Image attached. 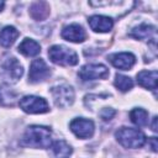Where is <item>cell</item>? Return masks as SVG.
Returning a JSON list of instances; mask_svg holds the SVG:
<instances>
[{"label":"cell","mask_w":158,"mask_h":158,"mask_svg":"<svg viewBox=\"0 0 158 158\" xmlns=\"http://www.w3.org/2000/svg\"><path fill=\"white\" fill-rule=\"evenodd\" d=\"M20 144L32 148H49L52 146V131L46 126H30L25 131Z\"/></svg>","instance_id":"cell-1"},{"label":"cell","mask_w":158,"mask_h":158,"mask_svg":"<svg viewBox=\"0 0 158 158\" xmlns=\"http://www.w3.org/2000/svg\"><path fill=\"white\" fill-rule=\"evenodd\" d=\"M115 137L125 148H139L146 143V136L138 128L121 127L116 131Z\"/></svg>","instance_id":"cell-2"},{"label":"cell","mask_w":158,"mask_h":158,"mask_svg":"<svg viewBox=\"0 0 158 158\" xmlns=\"http://www.w3.org/2000/svg\"><path fill=\"white\" fill-rule=\"evenodd\" d=\"M49 59L58 65H75L78 63V54L62 44H54L48 49Z\"/></svg>","instance_id":"cell-3"},{"label":"cell","mask_w":158,"mask_h":158,"mask_svg":"<svg viewBox=\"0 0 158 158\" xmlns=\"http://www.w3.org/2000/svg\"><path fill=\"white\" fill-rule=\"evenodd\" d=\"M19 105L27 114H44L49 110L48 102L43 98L36 95H26L21 98Z\"/></svg>","instance_id":"cell-4"},{"label":"cell","mask_w":158,"mask_h":158,"mask_svg":"<svg viewBox=\"0 0 158 158\" xmlns=\"http://www.w3.org/2000/svg\"><path fill=\"white\" fill-rule=\"evenodd\" d=\"M54 104L58 107H68L74 102V90L70 85L60 84L51 89Z\"/></svg>","instance_id":"cell-5"},{"label":"cell","mask_w":158,"mask_h":158,"mask_svg":"<svg viewBox=\"0 0 158 158\" xmlns=\"http://www.w3.org/2000/svg\"><path fill=\"white\" fill-rule=\"evenodd\" d=\"M22 74H23V68L16 58L11 57L4 62L1 68V77L7 83H11V84L17 83L19 79L22 77Z\"/></svg>","instance_id":"cell-6"},{"label":"cell","mask_w":158,"mask_h":158,"mask_svg":"<svg viewBox=\"0 0 158 158\" xmlns=\"http://www.w3.org/2000/svg\"><path fill=\"white\" fill-rule=\"evenodd\" d=\"M79 77L84 80H95V79H106L109 77V69L104 64H85L79 70Z\"/></svg>","instance_id":"cell-7"},{"label":"cell","mask_w":158,"mask_h":158,"mask_svg":"<svg viewBox=\"0 0 158 158\" xmlns=\"http://www.w3.org/2000/svg\"><path fill=\"white\" fill-rule=\"evenodd\" d=\"M70 131L79 138H90L93 135H94V130H95V125L91 120H88V118H84V117H78V118H74L70 125Z\"/></svg>","instance_id":"cell-8"},{"label":"cell","mask_w":158,"mask_h":158,"mask_svg":"<svg viewBox=\"0 0 158 158\" xmlns=\"http://www.w3.org/2000/svg\"><path fill=\"white\" fill-rule=\"evenodd\" d=\"M49 75H51V69H49V67L47 65V63L43 59L38 58V59H35L31 63V65H30V73H28L30 81H32V83H40V81L46 80Z\"/></svg>","instance_id":"cell-9"},{"label":"cell","mask_w":158,"mask_h":158,"mask_svg":"<svg viewBox=\"0 0 158 158\" xmlns=\"http://www.w3.org/2000/svg\"><path fill=\"white\" fill-rule=\"evenodd\" d=\"M109 60L115 68L121 70H128L135 65L136 57L130 52H120L109 56Z\"/></svg>","instance_id":"cell-10"},{"label":"cell","mask_w":158,"mask_h":158,"mask_svg":"<svg viewBox=\"0 0 158 158\" xmlns=\"http://www.w3.org/2000/svg\"><path fill=\"white\" fill-rule=\"evenodd\" d=\"M62 37L69 42L80 43L86 40V33L84 28L78 23H70L63 27L62 30Z\"/></svg>","instance_id":"cell-11"},{"label":"cell","mask_w":158,"mask_h":158,"mask_svg":"<svg viewBox=\"0 0 158 158\" xmlns=\"http://www.w3.org/2000/svg\"><path fill=\"white\" fill-rule=\"evenodd\" d=\"M89 26L95 32H109L114 27V21L111 17L104 16V15H93L88 20Z\"/></svg>","instance_id":"cell-12"},{"label":"cell","mask_w":158,"mask_h":158,"mask_svg":"<svg viewBox=\"0 0 158 158\" xmlns=\"http://www.w3.org/2000/svg\"><path fill=\"white\" fill-rule=\"evenodd\" d=\"M157 79H158L157 70H142L137 74V83L141 86L149 90L157 89Z\"/></svg>","instance_id":"cell-13"},{"label":"cell","mask_w":158,"mask_h":158,"mask_svg":"<svg viewBox=\"0 0 158 158\" xmlns=\"http://www.w3.org/2000/svg\"><path fill=\"white\" fill-rule=\"evenodd\" d=\"M154 35H156V27L147 23H142L132 28V31L130 32V36L136 40H151L152 37H154Z\"/></svg>","instance_id":"cell-14"},{"label":"cell","mask_w":158,"mask_h":158,"mask_svg":"<svg viewBox=\"0 0 158 158\" xmlns=\"http://www.w3.org/2000/svg\"><path fill=\"white\" fill-rule=\"evenodd\" d=\"M19 52L25 57H36L41 52V46L31 38H25L19 44Z\"/></svg>","instance_id":"cell-15"},{"label":"cell","mask_w":158,"mask_h":158,"mask_svg":"<svg viewBox=\"0 0 158 158\" xmlns=\"http://www.w3.org/2000/svg\"><path fill=\"white\" fill-rule=\"evenodd\" d=\"M17 94L9 86L1 84L0 85V105L1 106H14L17 102Z\"/></svg>","instance_id":"cell-16"},{"label":"cell","mask_w":158,"mask_h":158,"mask_svg":"<svg viewBox=\"0 0 158 158\" xmlns=\"http://www.w3.org/2000/svg\"><path fill=\"white\" fill-rule=\"evenodd\" d=\"M19 37V31L14 26H5L0 31V44L2 47H10Z\"/></svg>","instance_id":"cell-17"},{"label":"cell","mask_w":158,"mask_h":158,"mask_svg":"<svg viewBox=\"0 0 158 158\" xmlns=\"http://www.w3.org/2000/svg\"><path fill=\"white\" fill-rule=\"evenodd\" d=\"M30 15L35 19V20H44L48 15H49V6L47 2L40 1V2H35L31 9H30Z\"/></svg>","instance_id":"cell-18"},{"label":"cell","mask_w":158,"mask_h":158,"mask_svg":"<svg viewBox=\"0 0 158 158\" xmlns=\"http://www.w3.org/2000/svg\"><path fill=\"white\" fill-rule=\"evenodd\" d=\"M52 149H53L54 158H69V156L73 152L72 147L63 139L56 141L52 146Z\"/></svg>","instance_id":"cell-19"},{"label":"cell","mask_w":158,"mask_h":158,"mask_svg":"<svg viewBox=\"0 0 158 158\" xmlns=\"http://www.w3.org/2000/svg\"><path fill=\"white\" fill-rule=\"evenodd\" d=\"M130 117H131V121L135 125L139 126V127H143V126L148 125V112L144 109L135 107L133 110H131Z\"/></svg>","instance_id":"cell-20"},{"label":"cell","mask_w":158,"mask_h":158,"mask_svg":"<svg viewBox=\"0 0 158 158\" xmlns=\"http://www.w3.org/2000/svg\"><path fill=\"white\" fill-rule=\"evenodd\" d=\"M114 84H115V86L118 90H121V91H128L133 86V80L130 77H126V75H122V74H116Z\"/></svg>","instance_id":"cell-21"},{"label":"cell","mask_w":158,"mask_h":158,"mask_svg":"<svg viewBox=\"0 0 158 158\" xmlns=\"http://www.w3.org/2000/svg\"><path fill=\"white\" fill-rule=\"evenodd\" d=\"M115 114H116V111H115L114 109H109V107H106V109H104V110L100 112V116H101L102 120L107 121V120H111V118L115 116Z\"/></svg>","instance_id":"cell-22"},{"label":"cell","mask_w":158,"mask_h":158,"mask_svg":"<svg viewBox=\"0 0 158 158\" xmlns=\"http://www.w3.org/2000/svg\"><path fill=\"white\" fill-rule=\"evenodd\" d=\"M149 143H151V148H152V151L153 152H157V138L156 137H151L149 138Z\"/></svg>","instance_id":"cell-23"},{"label":"cell","mask_w":158,"mask_h":158,"mask_svg":"<svg viewBox=\"0 0 158 158\" xmlns=\"http://www.w3.org/2000/svg\"><path fill=\"white\" fill-rule=\"evenodd\" d=\"M152 130L154 132H157V116L153 117V122H152Z\"/></svg>","instance_id":"cell-24"},{"label":"cell","mask_w":158,"mask_h":158,"mask_svg":"<svg viewBox=\"0 0 158 158\" xmlns=\"http://www.w3.org/2000/svg\"><path fill=\"white\" fill-rule=\"evenodd\" d=\"M4 6H5V2L0 0V11H2V9H4Z\"/></svg>","instance_id":"cell-25"}]
</instances>
